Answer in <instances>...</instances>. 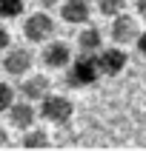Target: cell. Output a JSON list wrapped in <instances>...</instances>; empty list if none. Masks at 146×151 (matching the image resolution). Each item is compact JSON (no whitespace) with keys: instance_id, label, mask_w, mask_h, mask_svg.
Segmentation results:
<instances>
[{"instance_id":"cell-19","label":"cell","mask_w":146,"mask_h":151,"mask_svg":"<svg viewBox=\"0 0 146 151\" xmlns=\"http://www.w3.org/2000/svg\"><path fill=\"white\" fill-rule=\"evenodd\" d=\"M9 143V134H6V126H0V145Z\"/></svg>"},{"instance_id":"cell-18","label":"cell","mask_w":146,"mask_h":151,"mask_svg":"<svg viewBox=\"0 0 146 151\" xmlns=\"http://www.w3.org/2000/svg\"><path fill=\"white\" fill-rule=\"evenodd\" d=\"M137 14L146 20V0H137Z\"/></svg>"},{"instance_id":"cell-3","label":"cell","mask_w":146,"mask_h":151,"mask_svg":"<svg viewBox=\"0 0 146 151\" xmlns=\"http://www.w3.org/2000/svg\"><path fill=\"white\" fill-rule=\"evenodd\" d=\"M23 34L29 43H46L54 34V20L46 12H34V14H29L23 20Z\"/></svg>"},{"instance_id":"cell-6","label":"cell","mask_w":146,"mask_h":151,"mask_svg":"<svg viewBox=\"0 0 146 151\" xmlns=\"http://www.w3.org/2000/svg\"><path fill=\"white\" fill-rule=\"evenodd\" d=\"M40 60H43L46 68H54V71H57V68H69V63H72V49H69L66 43H60V40L46 43Z\"/></svg>"},{"instance_id":"cell-7","label":"cell","mask_w":146,"mask_h":151,"mask_svg":"<svg viewBox=\"0 0 146 151\" xmlns=\"http://www.w3.org/2000/svg\"><path fill=\"white\" fill-rule=\"evenodd\" d=\"M6 114H9V126L17 128V131H29V128H34V120H37V111H34V106L29 100L15 103Z\"/></svg>"},{"instance_id":"cell-2","label":"cell","mask_w":146,"mask_h":151,"mask_svg":"<svg viewBox=\"0 0 146 151\" xmlns=\"http://www.w3.org/2000/svg\"><path fill=\"white\" fill-rule=\"evenodd\" d=\"M72 111H75V106H72V100L63 97V94H46L40 100V117L46 120V123H52V126L69 123V120H72Z\"/></svg>"},{"instance_id":"cell-1","label":"cell","mask_w":146,"mask_h":151,"mask_svg":"<svg viewBox=\"0 0 146 151\" xmlns=\"http://www.w3.org/2000/svg\"><path fill=\"white\" fill-rule=\"evenodd\" d=\"M97 77H100V71H97L94 54H77V57L69 63V68H66V83L72 86V88H86V86H92Z\"/></svg>"},{"instance_id":"cell-15","label":"cell","mask_w":146,"mask_h":151,"mask_svg":"<svg viewBox=\"0 0 146 151\" xmlns=\"http://www.w3.org/2000/svg\"><path fill=\"white\" fill-rule=\"evenodd\" d=\"M12 106H15V88L9 83H0V114L9 111Z\"/></svg>"},{"instance_id":"cell-4","label":"cell","mask_w":146,"mask_h":151,"mask_svg":"<svg viewBox=\"0 0 146 151\" xmlns=\"http://www.w3.org/2000/svg\"><path fill=\"white\" fill-rule=\"evenodd\" d=\"M34 63V54L26 46H15V49H9L6 51V57H3V71L12 77H23L29 74V68H32Z\"/></svg>"},{"instance_id":"cell-16","label":"cell","mask_w":146,"mask_h":151,"mask_svg":"<svg viewBox=\"0 0 146 151\" xmlns=\"http://www.w3.org/2000/svg\"><path fill=\"white\" fill-rule=\"evenodd\" d=\"M9 43H12V37H9L6 26H0V51H6V49H9Z\"/></svg>"},{"instance_id":"cell-17","label":"cell","mask_w":146,"mask_h":151,"mask_svg":"<svg viewBox=\"0 0 146 151\" xmlns=\"http://www.w3.org/2000/svg\"><path fill=\"white\" fill-rule=\"evenodd\" d=\"M135 46H137V51H140V54H143V57H146V32H140V34H137Z\"/></svg>"},{"instance_id":"cell-13","label":"cell","mask_w":146,"mask_h":151,"mask_svg":"<svg viewBox=\"0 0 146 151\" xmlns=\"http://www.w3.org/2000/svg\"><path fill=\"white\" fill-rule=\"evenodd\" d=\"M23 145L26 148H43V145H49V137L43 128H29L23 134Z\"/></svg>"},{"instance_id":"cell-8","label":"cell","mask_w":146,"mask_h":151,"mask_svg":"<svg viewBox=\"0 0 146 151\" xmlns=\"http://www.w3.org/2000/svg\"><path fill=\"white\" fill-rule=\"evenodd\" d=\"M89 14H92V6H89L86 0H63V3H60V17H63L66 23H72V26L86 23Z\"/></svg>"},{"instance_id":"cell-14","label":"cell","mask_w":146,"mask_h":151,"mask_svg":"<svg viewBox=\"0 0 146 151\" xmlns=\"http://www.w3.org/2000/svg\"><path fill=\"white\" fill-rule=\"evenodd\" d=\"M123 9H126V0H97V12L103 17H118L123 14Z\"/></svg>"},{"instance_id":"cell-12","label":"cell","mask_w":146,"mask_h":151,"mask_svg":"<svg viewBox=\"0 0 146 151\" xmlns=\"http://www.w3.org/2000/svg\"><path fill=\"white\" fill-rule=\"evenodd\" d=\"M26 0H0V20H15L23 14Z\"/></svg>"},{"instance_id":"cell-20","label":"cell","mask_w":146,"mask_h":151,"mask_svg":"<svg viewBox=\"0 0 146 151\" xmlns=\"http://www.w3.org/2000/svg\"><path fill=\"white\" fill-rule=\"evenodd\" d=\"M37 3H40V6H46V9H49V6H57V3H63V0H37Z\"/></svg>"},{"instance_id":"cell-11","label":"cell","mask_w":146,"mask_h":151,"mask_svg":"<svg viewBox=\"0 0 146 151\" xmlns=\"http://www.w3.org/2000/svg\"><path fill=\"white\" fill-rule=\"evenodd\" d=\"M77 46H80V54H97V51L103 49V34H100V29L86 26L83 32L77 34Z\"/></svg>"},{"instance_id":"cell-9","label":"cell","mask_w":146,"mask_h":151,"mask_svg":"<svg viewBox=\"0 0 146 151\" xmlns=\"http://www.w3.org/2000/svg\"><path fill=\"white\" fill-rule=\"evenodd\" d=\"M137 20H132L129 14H118L112 23V40L115 43H135L137 40Z\"/></svg>"},{"instance_id":"cell-10","label":"cell","mask_w":146,"mask_h":151,"mask_svg":"<svg viewBox=\"0 0 146 151\" xmlns=\"http://www.w3.org/2000/svg\"><path fill=\"white\" fill-rule=\"evenodd\" d=\"M20 94H23L26 100H43L46 94H49V77L46 74H32L26 77L23 83H20Z\"/></svg>"},{"instance_id":"cell-5","label":"cell","mask_w":146,"mask_h":151,"mask_svg":"<svg viewBox=\"0 0 146 151\" xmlns=\"http://www.w3.org/2000/svg\"><path fill=\"white\" fill-rule=\"evenodd\" d=\"M94 60H97V71L106 77H115L123 71V66H126V51L123 49H100L97 54H94Z\"/></svg>"}]
</instances>
